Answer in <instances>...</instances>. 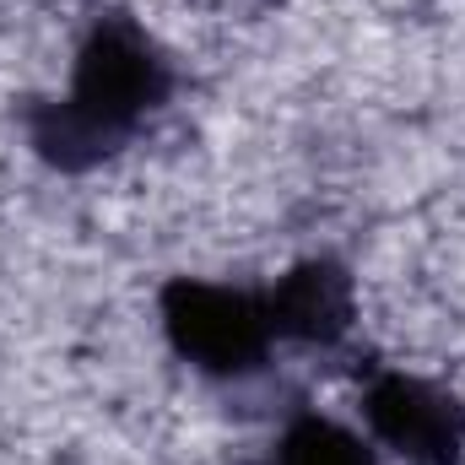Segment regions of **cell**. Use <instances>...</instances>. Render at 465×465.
Segmentation results:
<instances>
[{"label":"cell","mask_w":465,"mask_h":465,"mask_svg":"<svg viewBox=\"0 0 465 465\" xmlns=\"http://www.w3.org/2000/svg\"><path fill=\"white\" fill-rule=\"evenodd\" d=\"M173 98V65L130 11H98L71 71L65 98H27L22 130L38 163L87 173L119 157L146 119Z\"/></svg>","instance_id":"6da1fadb"},{"label":"cell","mask_w":465,"mask_h":465,"mask_svg":"<svg viewBox=\"0 0 465 465\" xmlns=\"http://www.w3.org/2000/svg\"><path fill=\"white\" fill-rule=\"evenodd\" d=\"M157 314H163L168 347L206 379H249L265 368V357L276 347L254 287L173 276L157 298Z\"/></svg>","instance_id":"7a4b0ae2"},{"label":"cell","mask_w":465,"mask_h":465,"mask_svg":"<svg viewBox=\"0 0 465 465\" xmlns=\"http://www.w3.org/2000/svg\"><path fill=\"white\" fill-rule=\"evenodd\" d=\"M362 422L406 465H465V395L433 379L379 368L362 390Z\"/></svg>","instance_id":"3957f363"},{"label":"cell","mask_w":465,"mask_h":465,"mask_svg":"<svg viewBox=\"0 0 465 465\" xmlns=\"http://www.w3.org/2000/svg\"><path fill=\"white\" fill-rule=\"evenodd\" d=\"M265 320L276 341H303V347H341L357 320V282L341 260L309 254L271 287H260Z\"/></svg>","instance_id":"277c9868"},{"label":"cell","mask_w":465,"mask_h":465,"mask_svg":"<svg viewBox=\"0 0 465 465\" xmlns=\"http://www.w3.org/2000/svg\"><path fill=\"white\" fill-rule=\"evenodd\" d=\"M265 465H379V460L351 428L320 417V411H298L282 428V439H276Z\"/></svg>","instance_id":"5b68a950"}]
</instances>
